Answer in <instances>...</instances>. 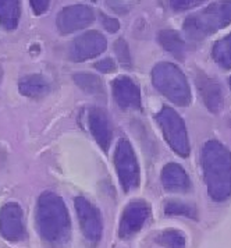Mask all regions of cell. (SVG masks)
Instances as JSON below:
<instances>
[{
  "label": "cell",
  "mask_w": 231,
  "mask_h": 248,
  "mask_svg": "<svg viewBox=\"0 0 231 248\" xmlns=\"http://www.w3.org/2000/svg\"><path fill=\"white\" fill-rule=\"evenodd\" d=\"M111 92L121 110L141 109V91L130 77H117L111 82Z\"/></svg>",
  "instance_id": "12"
},
{
  "label": "cell",
  "mask_w": 231,
  "mask_h": 248,
  "mask_svg": "<svg viewBox=\"0 0 231 248\" xmlns=\"http://www.w3.org/2000/svg\"><path fill=\"white\" fill-rule=\"evenodd\" d=\"M114 168L119 176L121 188L124 192H130L138 188L141 181L139 165L134 152L131 142L127 138H120L114 149Z\"/></svg>",
  "instance_id": "4"
},
{
  "label": "cell",
  "mask_w": 231,
  "mask_h": 248,
  "mask_svg": "<svg viewBox=\"0 0 231 248\" xmlns=\"http://www.w3.org/2000/svg\"><path fill=\"white\" fill-rule=\"evenodd\" d=\"M30 3L35 16H42L50 7V0H30Z\"/></svg>",
  "instance_id": "28"
},
{
  "label": "cell",
  "mask_w": 231,
  "mask_h": 248,
  "mask_svg": "<svg viewBox=\"0 0 231 248\" xmlns=\"http://www.w3.org/2000/svg\"><path fill=\"white\" fill-rule=\"evenodd\" d=\"M226 4H220V12H217L219 6H210L205 12L197 16L188 17L184 23V30L191 38H205L206 35L215 31L213 24L219 21L220 27H226V24L231 21V6L230 1H224Z\"/></svg>",
  "instance_id": "6"
},
{
  "label": "cell",
  "mask_w": 231,
  "mask_h": 248,
  "mask_svg": "<svg viewBox=\"0 0 231 248\" xmlns=\"http://www.w3.org/2000/svg\"><path fill=\"white\" fill-rule=\"evenodd\" d=\"M165 214L171 216H187L192 219H198V211L192 203L181 201H169L165 206Z\"/></svg>",
  "instance_id": "21"
},
{
  "label": "cell",
  "mask_w": 231,
  "mask_h": 248,
  "mask_svg": "<svg viewBox=\"0 0 231 248\" xmlns=\"http://www.w3.org/2000/svg\"><path fill=\"white\" fill-rule=\"evenodd\" d=\"M95 13L87 4H71L57 14L56 25L62 34H73L93 23Z\"/></svg>",
  "instance_id": "9"
},
{
  "label": "cell",
  "mask_w": 231,
  "mask_h": 248,
  "mask_svg": "<svg viewBox=\"0 0 231 248\" xmlns=\"http://www.w3.org/2000/svg\"><path fill=\"white\" fill-rule=\"evenodd\" d=\"M202 166L210 198L223 202L231 197V154L217 141H209L202 152Z\"/></svg>",
  "instance_id": "2"
},
{
  "label": "cell",
  "mask_w": 231,
  "mask_h": 248,
  "mask_svg": "<svg viewBox=\"0 0 231 248\" xmlns=\"http://www.w3.org/2000/svg\"><path fill=\"white\" fill-rule=\"evenodd\" d=\"M230 87H231V78H230Z\"/></svg>",
  "instance_id": "30"
},
{
  "label": "cell",
  "mask_w": 231,
  "mask_h": 248,
  "mask_svg": "<svg viewBox=\"0 0 231 248\" xmlns=\"http://www.w3.org/2000/svg\"><path fill=\"white\" fill-rule=\"evenodd\" d=\"M156 243L163 248H185V236L180 230L167 229L157 236Z\"/></svg>",
  "instance_id": "20"
},
{
  "label": "cell",
  "mask_w": 231,
  "mask_h": 248,
  "mask_svg": "<svg viewBox=\"0 0 231 248\" xmlns=\"http://www.w3.org/2000/svg\"><path fill=\"white\" fill-rule=\"evenodd\" d=\"M114 53H116V57L119 60L123 67L130 68L132 64L131 60V53H130V49H128V45L127 42L123 39V38H119L116 42H114Z\"/></svg>",
  "instance_id": "23"
},
{
  "label": "cell",
  "mask_w": 231,
  "mask_h": 248,
  "mask_svg": "<svg viewBox=\"0 0 231 248\" xmlns=\"http://www.w3.org/2000/svg\"><path fill=\"white\" fill-rule=\"evenodd\" d=\"M91 1H96V0H91Z\"/></svg>",
  "instance_id": "29"
},
{
  "label": "cell",
  "mask_w": 231,
  "mask_h": 248,
  "mask_svg": "<svg viewBox=\"0 0 231 248\" xmlns=\"http://www.w3.org/2000/svg\"><path fill=\"white\" fill-rule=\"evenodd\" d=\"M74 206L85 241L92 247L98 246L103 234V220L100 211L84 197H77Z\"/></svg>",
  "instance_id": "7"
},
{
  "label": "cell",
  "mask_w": 231,
  "mask_h": 248,
  "mask_svg": "<svg viewBox=\"0 0 231 248\" xmlns=\"http://www.w3.org/2000/svg\"><path fill=\"white\" fill-rule=\"evenodd\" d=\"M213 55L216 57V62L220 66L226 68L231 67V35L216 45Z\"/></svg>",
  "instance_id": "22"
},
{
  "label": "cell",
  "mask_w": 231,
  "mask_h": 248,
  "mask_svg": "<svg viewBox=\"0 0 231 248\" xmlns=\"http://www.w3.org/2000/svg\"><path fill=\"white\" fill-rule=\"evenodd\" d=\"M162 184L167 191L185 192L191 188V183L185 170L177 163H169L163 168Z\"/></svg>",
  "instance_id": "14"
},
{
  "label": "cell",
  "mask_w": 231,
  "mask_h": 248,
  "mask_svg": "<svg viewBox=\"0 0 231 248\" xmlns=\"http://www.w3.org/2000/svg\"><path fill=\"white\" fill-rule=\"evenodd\" d=\"M151 216V206L149 203L142 200H137L127 203V206L123 209L120 219V227H119V236L120 238H131L134 234H137L146 220Z\"/></svg>",
  "instance_id": "10"
},
{
  "label": "cell",
  "mask_w": 231,
  "mask_h": 248,
  "mask_svg": "<svg viewBox=\"0 0 231 248\" xmlns=\"http://www.w3.org/2000/svg\"><path fill=\"white\" fill-rule=\"evenodd\" d=\"M35 223L41 237L52 246H63L70 240V215L62 197L55 192L46 191L38 198Z\"/></svg>",
  "instance_id": "1"
},
{
  "label": "cell",
  "mask_w": 231,
  "mask_h": 248,
  "mask_svg": "<svg viewBox=\"0 0 231 248\" xmlns=\"http://www.w3.org/2000/svg\"><path fill=\"white\" fill-rule=\"evenodd\" d=\"M156 120L162 128L167 144L180 156H188L189 142H188L187 128L183 119L171 108H163L157 113Z\"/></svg>",
  "instance_id": "5"
},
{
  "label": "cell",
  "mask_w": 231,
  "mask_h": 248,
  "mask_svg": "<svg viewBox=\"0 0 231 248\" xmlns=\"http://www.w3.org/2000/svg\"><path fill=\"white\" fill-rule=\"evenodd\" d=\"M93 67L99 70L103 74H110L113 71H116V63L111 57H106V59H102L99 62H96L93 64Z\"/></svg>",
  "instance_id": "27"
},
{
  "label": "cell",
  "mask_w": 231,
  "mask_h": 248,
  "mask_svg": "<svg viewBox=\"0 0 231 248\" xmlns=\"http://www.w3.org/2000/svg\"><path fill=\"white\" fill-rule=\"evenodd\" d=\"M89 131L103 152H109L113 140V124L109 114L102 108H91L88 113Z\"/></svg>",
  "instance_id": "13"
},
{
  "label": "cell",
  "mask_w": 231,
  "mask_h": 248,
  "mask_svg": "<svg viewBox=\"0 0 231 248\" xmlns=\"http://www.w3.org/2000/svg\"><path fill=\"white\" fill-rule=\"evenodd\" d=\"M200 1L202 0H170V6L176 12H183V10H188L191 7L198 6Z\"/></svg>",
  "instance_id": "26"
},
{
  "label": "cell",
  "mask_w": 231,
  "mask_h": 248,
  "mask_svg": "<svg viewBox=\"0 0 231 248\" xmlns=\"http://www.w3.org/2000/svg\"><path fill=\"white\" fill-rule=\"evenodd\" d=\"M106 6L110 9L111 12L116 14L124 16L132 10V7L139 1V0H105Z\"/></svg>",
  "instance_id": "24"
},
{
  "label": "cell",
  "mask_w": 231,
  "mask_h": 248,
  "mask_svg": "<svg viewBox=\"0 0 231 248\" xmlns=\"http://www.w3.org/2000/svg\"><path fill=\"white\" fill-rule=\"evenodd\" d=\"M159 42L165 47L169 53H171L177 59L183 60L184 59V52H185V44L180 38V35L174 31H162L159 34Z\"/></svg>",
  "instance_id": "19"
},
{
  "label": "cell",
  "mask_w": 231,
  "mask_h": 248,
  "mask_svg": "<svg viewBox=\"0 0 231 248\" xmlns=\"http://www.w3.org/2000/svg\"><path fill=\"white\" fill-rule=\"evenodd\" d=\"M73 79L78 88L84 91L85 93L98 98H105V85L98 76L92 73H76L73 76Z\"/></svg>",
  "instance_id": "18"
},
{
  "label": "cell",
  "mask_w": 231,
  "mask_h": 248,
  "mask_svg": "<svg viewBox=\"0 0 231 248\" xmlns=\"http://www.w3.org/2000/svg\"><path fill=\"white\" fill-rule=\"evenodd\" d=\"M197 84L200 91V96L203 98L205 105L212 112H219L221 106V91L220 87L213 81L208 78L205 74L199 76L197 78Z\"/></svg>",
  "instance_id": "16"
},
{
  "label": "cell",
  "mask_w": 231,
  "mask_h": 248,
  "mask_svg": "<svg viewBox=\"0 0 231 248\" xmlns=\"http://www.w3.org/2000/svg\"><path fill=\"white\" fill-rule=\"evenodd\" d=\"M100 21H102V25H103V28L108 31V32H110V34H116L119 30H120V23H119V20L117 18H113L110 16H108V14H100Z\"/></svg>",
  "instance_id": "25"
},
{
  "label": "cell",
  "mask_w": 231,
  "mask_h": 248,
  "mask_svg": "<svg viewBox=\"0 0 231 248\" xmlns=\"http://www.w3.org/2000/svg\"><path fill=\"white\" fill-rule=\"evenodd\" d=\"M21 17V1L20 0H0V25L13 31L17 28Z\"/></svg>",
  "instance_id": "17"
},
{
  "label": "cell",
  "mask_w": 231,
  "mask_h": 248,
  "mask_svg": "<svg viewBox=\"0 0 231 248\" xmlns=\"http://www.w3.org/2000/svg\"><path fill=\"white\" fill-rule=\"evenodd\" d=\"M152 81L156 90L165 95L169 101L178 106H188L191 92L185 76L171 63H159L154 67Z\"/></svg>",
  "instance_id": "3"
},
{
  "label": "cell",
  "mask_w": 231,
  "mask_h": 248,
  "mask_svg": "<svg viewBox=\"0 0 231 248\" xmlns=\"http://www.w3.org/2000/svg\"><path fill=\"white\" fill-rule=\"evenodd\" d=\"M108 47V41L98 31H88L77 36L68 46V59L74 63H82L100 56Z\"/></svg>",
  "instance_id": "8"
},
{
  "label": "cell",
  "mask_w": 231,
  "mask_h": 248,
  "mask_svg": "<svg viewBox=\"0 0 231 248\" xmlns=\"http://www.w3.org/2000/svg\"><path fill=\"white\" fill-rule=\"evenodd\" d=\"M0 236L10 243L25 238L22 209L18 203L7 202L0 208Z\"/></svg>",
  "instance_id": "11"
},
{
  "label": "cell",
  "mask_w": 231,
  "mask_h": 248,
  "mask_svg": "<svg viewBox=\"0 0 231 248\" xmlns=\"http://www.w3.org/2000/svg\"><path fill=\"white\" fill-rule=\"evenodd\" d=\"M18 90L21 95L32 99H41L49 95L52 91L50 81L44 77L42 74H30L20 79L18 82Z\"/></svg>",
  "instance_id": "15"
}]
</instances>
